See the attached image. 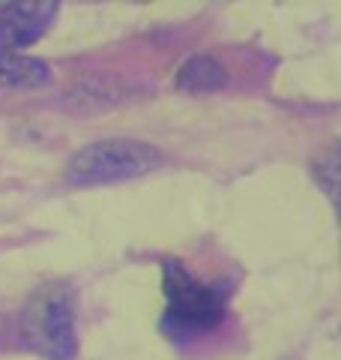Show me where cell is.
I'll list each match as a JSON object with an SVG mask.
<instances>
[{
  "label": "cell",
  "instance_id": "1",
  "mask_svg": "<svg viewBox=\"0 0 341 360\" xmlns=\"http://www.w3.org/2000/svg\"><path fill=\"white\" fill-rule=\"evenodd\" d=\"M165 153L150 141L138 139H105L75 150L66 162L63 177L72 186H102L135 180L162 168Z\"/></svg>",
  "mask_w": 341,
  "mask_h": 360
},
{
  "label": "cell",
  "instance_id": "2",
  "mask_svg": "<svg viewBox=\"0 0 341 360\" xmlns=\"http://www.w3.org/2000/svg\"><path fill=\"white\" fill-rule=\"evenodd\" d=\"M15 330L27 352L45 360H72L78 352L72 295L63 285L42 288L18 315Z\"/></svg>",
  "mask_w": 341,
  "mask_h": 360
},
{
  "label": "cell",
  "instance_id": "3",
  "mask_svg": "<svg viewBox=\"0 0 341 360\" xmlns=\"http://www.w3.org/2000/svg\"><path fill=\"white\" fill-rule=\"evenodd\" d=\"M162 291L168 300V312L162 321L170 336L183 340L192 333L213 330L225 319V295L213 285H203L177 258L162 262Z\"/></svg>",
  "mask_w": 341,
  "mask_h": 360
},
{
  "label": "cell",
  "instance_id": "4",
  "mask_svg": "<svg viewBox=\"0 0 341 360\" xmlns=\"http://www.w3.org/2000/svg\"><path fill=\"white\" fill-rule=\"evenodd\" d=\"M57 4H9L0 9V54H18L54 25Z\"/></svg>",
  "mask_w": 341,
  "mask_h": 360
},
{
  "label": "cell",
  "instance_id": "5",
  "mask_svg": "<svg viewBox=\"0 0 341 360\" xmlns=\"http://www.w3.org/2000/svg\"><path fill=\"white\" fill-rule=\"evenodd\" d=\"M227 84V70L213 58V54H195L177 72V87L192 90V94H210Z\"/></svg>",
  "mask_w": 341,
  "mask_h": 360
},
{
  "label": "cell",
  "instance_id": "6",
  "mask_svg": "<svg viewBox=\"0 0 341 360\" xmlns=\"http://www.w3.org/2000/svg\"><path fill=\"white\" fill-rule=\"evenodd\" d=\"M48 63L25 54H0V87H39L48 82Z\"/></svg>",
  "mask_w": 341,
  "mask_h": 360
},
{
  "label": "cell",
  "instance_id": "7",
  "mask_svg": "<svg viewBox=\"0 0 341 360\" xmlns=\"http://www.w3.org/2000/svg\"><path fill=\"white\" fill-rule=\"evenodd\" d=\"M314 172H317V180L326 186L329 198H335V153H326L323 160H317Z\"/></svg>",
  "mask_w": 341,
  "mask_h": 360
}]
</instances>
